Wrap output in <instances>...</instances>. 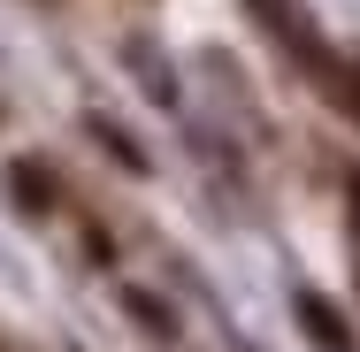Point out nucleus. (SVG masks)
Returning <instances> with one entry per match:
<instances>
[{
	"label": "nucleus",
	"mask_w": 360,
	"mask_h": 352,
	"mask_svg": "<svg viewBox=\"0 0 360 352\" xmlns=\"http://www.w3.org/2000/svg\"><path fill=\"white\" fill-rule=\"evenodd\" d=\"M291 306H299V330H307V345H314V352H353V330H345V314H338L322 291H299Z\"/></svg>",
	"instance_id": "1"
},
{
	"label": "nucleus",
	"mask_w": 360,
	"mask_h": 352,
	"mask_svg": "<svg viewBox=\"0 0 360 352\" xmlns=\"http://www.w3.org/2000/svg\"><path fill=\"white\" fill-rule=\"evenodd\" d=\"M8 200H15V214H54V169L46 161H8Z\"/></svg>",
	"instance_id": "2"
},
{
	"label": "nucleus",
	"mask_w": 360,
	"mask_h": 352,
	"mask_svg": "<svg viewBox=\"0 0 360 352\" xmlns=\"http://www.w3.org/2000/svg\"><path fill=\"white\" fill-rule=\"evenodd\" d=\"M92 138L108 145V153H123V161H131V169H146V153H139V145H131V138H123V131H115V123H92Z\"/></svg>",
	"instance_id": "3"
},
{
	"label": "nucleus",
	"mask_w": 360,
	"mask_h": 352,
	"mask_svg": "<svg viewBox=\"0 0 360 352\" xmlns=\"http://www.w3.org/2000/svg\"><path fill=\"white\" fill-rule=\"evenodd\" d=\"M353 107H360V77H353Z\"/></svg>",
	"instance_id": "5"
},
{
	"label": "nucleus",
	"mask_w": 360,
	"mask_h": 352,
	"mask_svg": "<svg viewBox=\"0 0 360 352\" xmlns=\"http://www.w3.org/2000/svg\"><path fill=\"white\" fill-rule=\"evenodd\" d=\"M353 222H360V184H353Z\"/></svg>",
	"instance_id": "4"
}]
</instances>
